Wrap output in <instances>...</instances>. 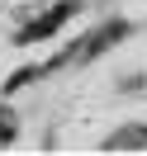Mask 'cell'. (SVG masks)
Returning a JSON list of instances; mask_svg holds the SVG:
<instances>
[{
	"instance_id": "cell-2",
	"label": "cell",
	"mask_w": 147,
	"mask_h": 156,
	"mask_svg": "<svg viewBox=\"0 0 147 156\" xmlns=\"http://www.w3.org/2000/svg\"><path fill=\"white\" fill-rule=\"evenodd\" d=\"M109 151H138V147H147V123H133V128H119L114 137H109Z\"/></svg>"
},
{
	"instance_id": "cell-1",
	"label": "cell",
	"mask_w": 147,
	"mask_h": 156,
	"mask_svg": "<svg viewBox=\"0 0 147 156\" xmlns=\"http://www.w3.org/2000/svg\"><path fill=\"white\" fill-rule=\"evenodd\" d=\"M71 10H76V5H52L43 19H33L29 29L19 33V43H29V38H52V33H57V24H67V19H71Z\"/></svg>"
},
{
	"instance_id": "cell-3",
	"label": "cell",
	"mask_w": 147,
	"mask_h": 156,
	"mask_svg": "<svg viewBox=\"0 0 147 156\" xmlns=\"http://www.w3.org/2000/svg\"><path fill=\"white\" fill-rule=\"evenodd\" d=\"M5 142H14V114L10 109H0V147Z\"/></svg>"
}]
</instances>
